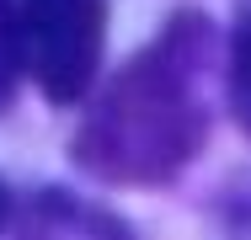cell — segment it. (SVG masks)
Masks as SVG:
<instances>
[{
	"mask_svg": "<svg viewBox=\"0 0 251 240\" xmlns=\"http://www.w3.org/2000/svg\"><path fill=\"white\" fill-rule=\"evenodd\" d=\"M230 112L251 134V5L241 11L235 38H230Z\"/></svg>",
	"mask_w": 251,
	"mask_h": 240,
	"instance_id": "3",
	"label": "cell"
},
{
	"mask_svg": "<svg viewBox=\"0 0 251 240\" xmlns=\"http://www.w3.org/2000/svg\"><path fill=\"white\" fill-rule=\"evenodd\" d=\"M198 134H203V107L193 96V80L171 59V32H166L112 86L107 107L91 118V128L80 139V160L101 176L155 182L193 155Z\"/></svg>",
	"mask_w": 251,
	"mask_h": 240,
	"instance_id": "1",
	"label": "cell"
},
{
	"mask_svg": "<svg viewBox=\"0 0 251 240\" xmlns=\"http://www.w3.org/2000/svg\"><path fill=\"white\" fill-rule=\"evenodd\" d=\"M5 214H11V203H5V187H0V224H5Z\"/></svg>",
	"mask_w": 251,
	"mask_h": 240,
	"instance_id": "4",
	"label": "cell"
},
{
	"mask_svg": "<svg viewBox=\"0 0 251 240\" xmlns=\"http://www.w3.org/2000/svg\"><path fill=\"white\" fill-rule=\"evenodd\" d=\"M11 59L38 80L49 101H80L101 64V0H0Z\"/></svg>",
	"mask_w": 251,
	"mask_h": 240,
	"instance_id": "2",
	"label": "cell"
}]
</instances>
